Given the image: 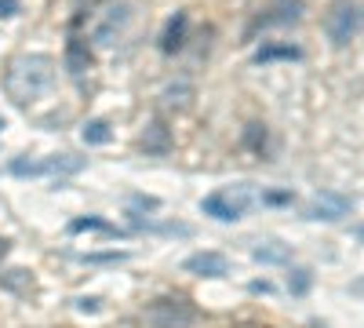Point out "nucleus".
Listing matches in <instances>:
<instances>
[{"label": "nucleus", "mask_w": 364, "mask_h": 328, "mask_svg": "<svg viewBox=\"0 0 364 328\" xmlns=\"http://www.w3.org/2000/svg\"><path fill=\"white\" fill-rule=\"evenodd\" d=\"M84 168V157H73V154H63V157H48V171L55 175H73Z\"/></svg>", "instance_id": "obj_16"}, {"label": "nucleus", "mask_w": 364, "mask_h": 328, "mask_svg": "<svg viewBox=\"0 0 364 328\" xmlns=\"http://www.w3.org/2000/svg\"><path fill=\"white\" fill-rule=\"evenodd\" d=\"M288 255H291V248L284 241H262L255 248V259L259 263H288Z\"/></svg>", "instance_id": "obj_14"}, {"label": "nucleus", "mask_w": 364, "mask_h": 328, "mask_svg": "<svg viewBox=\"0 0 364 328\" xmlns=\"http://www.w3.org/2000/svg\"><path fill=\"white\" fill-rule=\"evenodd\" d=\"M182 270L197 274V277H223V274H230V259L223 252H197L182 263Z\"/></svg>", "instance_id": "obj_8"}, {"label": "nucleus", "mask_w": 364, "mask_h": 328, "mask_svg": "<svg viewBox=\"0 0 364 328\" xmlns=\"http://www.w3.org/2000/svg\"><path fill=\"white\" fill-rule=\"evenodd\" d=\"M357 237H360V241H364V226H360V230H357Z\"/></svg>", "instance_id": "obj_26"}, {"label": "nucleus", "mask_w": 364, "mask_h": 328, "mask_svg": "<svg viewBox=\"0 0 364 328\" xmlns=\"http://www.w3.org/2000/svg\"><path fill=\"white\" fill-rule=\"evenodd\" d=\"M11 171L15 175H44L48 161H26V157H18V161H11Z\"/></svg>", "instance_id": "obj_17"}, {"label": "nucleus", "mask_w": 364, "mask_h": 328, "mask_svg": "<svg viewBox=\"0 0 364 328\" xmlns=\"http://www.w3.org/2000/svg\"><path fill=\"white\" fill-rule=\"evenodd\" d=\"M18 11V0H0V18H11Z\"/></svg>", "instance_id": "obj_21"}, {"label": "nucleus", "mask_w": 364, "mask_h": 328, "mask_svg": "<svg viewBox=\"0 0 364 328\" xmlns=\"http://www.w3.org/2000/svg\"><path fill=\"white\" fill-rule=\"evenodd\" d=\"M248 204H252V190L240 183V186H226V190H215V194H208L200 201L204 208V216L211 219H219V223H237L240 216L248 212Z\"/></svg>", "instance_id": "obj_3"}, {"label": "nucleus", "mask_w": 364, "mask_h": 328, "mask_svg": "<svg viewBox=\"0 0 364 328\" xmlns=\"http://www.w3.org/2000/svg\"><path fill=\"white\" fill-rule=\"evenodd\" d=\"M128 22H132V4H113V8H106V15L95 22V44L99 48H113L117 44V37L128 29Z\"/></svg>", "instance_id": "obj_5"}, {"label": "nucleus", "mask_w": 364, "mask_h": 328, "mask_svg": "<svg viewBox=\"0 0 364 328\" xmlns=\"http://www.w3.org/2000/svg\"><path fill=\"white\" fill-rule=\"evenodd\" d=\"M66 66H70L73 77H80V73L91 66V51H87V44H84L80 37H73L70 48H66Z\"/></svg>", "instance_id": "obj_12"}, {"label": "nucleus", "mask_w": 364, "mask_h": 328, "mask_svg": "<svg viewBox=\"0 0 364 328\" xmlns=\"http://www.w3.org/2000/svg\"><path fill=\"white\" fill-rule=\"evenodd\" d=\"M193 84L190 80H171L164 92H161V110L168 113H182V110H190L193 106Z\"/></svg>", "instance_id": "obj_10"}, {"label": "nucleus", "mask_w": 364, "mask_h": 328, "mask_svg": "<svg viewBox=\"0 0 364 328\" xmlns=\"http://www.w3.org/2000/svg\"><path fill=\"white\" fill-rule=\"evenodd\" d=\"M306 285H310V270H295V281H291V288H295V292H306Z\"/></svg>", "instance_id": "obj_20"}, {"label": "nucleus", "mask_w": 364, "mask_h": 328, "mask_svg": "<svg viewBox=\"0 0 364 328\" xmlns=\"http://www.w3.org/2000/svg\"><path fill=\"white\" fill-rule=\"evenodd\" d=\"M0 285H4V288H33V274H29V270H11L8 277H0Z\"/></svg>", "instance_id": "obj_18"}, {"label": "nucleus", "mask_w": 364, "mask_h": 328, "mask_svg": "<svg viewBox=\"0 0 364 328\" xmlns=\"http://www.w3.org/2000/svg\"><path fill=\"white\" fill-rule=\"evenodd\" d=\"M0 128H4V121H0Z\"/></svg>", "instance_id": "obj_28"}, {"label": "nucleus", "mask_w": 364, "mask_h": 328, "mask_svg": "<svg viewBox=\"0 0 364 328\" xmlns=\"http://www.w3.org/2000/svg\"><path fill=\"white\" fill-rule=\"evenodd\" d=\"M357 26H360V11L353 0H336L328 8V18H324V33L336 48H346L353 37H357Z\"/></svg>", "instance_id": "obj_4"}, {"label": "nucleus", "mask_w": 364, "mask_h": 328, "mask_svg": "<svg viewBox=\"0 0 364 328\" xmlns=\"http://www.w3.org/2000/svg\"><path fill=\"white\" fill-rule=\"evenodd\" d=\"M70 230H73V233H80V230H102V233H113V226L102 223V219H73Z\"/></svg>", "instance_id": "obj_19"}, {"label": "nucleus", "mask_w": 364, "mask_h": 328, "mask_svg": "<svg viewBox=\"0 0 364 328\" xmlns=\"http://www.w3.org/2000/svg\"><path fill=\"white\" fill-rule=\"evenodd\" d=\"M84 142L87 146H106L109 139H113V128H109V121H102V117H95V121H87L84 125Z\"/></svg>", "instance_id": "obj_13"}, {"label": "nucleus", "mask_w": 364, "mask_h": 328, "mask_svg": "<svg viewBox=\"0 0 364 328\" xmlns=\"http://www.w3.org/2000/svg\"><path fill=\"white\" fill-rule=\"evenodd\" d=\"M302 0H269L266 4V11L255 18V26H252V33L255 29H269V26H291V22H299L302 18Z\"/></svg>", "instance_id": "obj_7"}, {"label": "nucleus", "mask_w": 364, "mask_h": 328, "mask_svg": "<svg viewBox=\"0 0 364 328\" xmlns=\"http://www.w3.org/2000/svg\"><path fill=\"white\" fill-rule=\"evenodd\" d=\"M51 80H55V63H51L48 55H22V58H15L11 70H8V77H4L8 95H11L18 106L41 99L48 88H51Z\"/></svg>", "instance_id": "obj_1"}, {"label": "nucleus", "mask_w": 364, "mask_h": 328, "mask_svg": "<svg viewBox=\"0 0 364 328\" xmlns=\"http://www.w3.org/2000/svg\"><path fill=\"white\" fill-rule=\"evenodd\" d=\"M139 146L149 154V157H164V154H171V146H175V139H171V128L164 125V121H149L146 125V132L139 135Z\"/></svg>", "instance_id": "obj_9"}, {"label": "nucleus", "mask_w": 364, "mask_h": 328, "mask_svg": "<svg viewBox=\"0 0 364 328\" xmlns=\"http://www.w3.org/2000/svg\"><path fill=\"white\" fill-rule=\"evenodd\" d=\"M350 208H353L350 197H343V194H336V190H321V194L310 201V208H306V219L339 223L343 216H350Z\"/></svg>", "instance_id": "obj_6"}, {"label": "nucleus", "mask_w": 364, "mask_h": 328, "mask_svg": "<svg viewBox=\"0 0 364 328\" xmlns=\"http://www.w3.org/2000/svg\"><path fill=\"white\" fill-rule=\"evenodd\" d=\"M248 142H252V146H259V142H266V132H262L259 125H252V132H248Z\"/></svg>", "instance_id": "obj_23"}, {"label": "nucleus", "mask_w": 364, "mask_h": 328, "mask_svg": "<svg viewBox=\"0 0 364 328\" xmlns=\"http://www.w3.org/2000/svg\"><path fill=\"white\" fill-rule=\"evenodd\" d=\"M302 51L295 48V44H266V48H259V55H255V63H273V58H299Z\"/></svg>", "instance_id": "obj_15"}, {"label": "nucleus", "mask_w": 364, "mask_h": 328, "mask_svg": "<svg viewBox=\"0 0 364 328\" xmlns=\"http://www.w3.org/2000/svg\"><path fill=\"white\" fill-rule=\"evenodd\" d=\"M77 310H87V314H95V310H99V300H77Z\"/></svg>", "instance_id": "obj_24"}, {"label": "nucleus", "mask_w": 364, "mask_h": 328, "mask_svg": "<svg viewBox=\"0 0 364 328\" xmlns=\"http://www.w3.org/2000/svg\"><path fill=\"white\" fill-rule=\"evenodd\" d=\"M262 201H266V204H288L291 194H262Z\"/></svg>", "instance_id": "obj_22"}, {"label": "nucleus", "mask_w": 364, "mask_h": 328, "mask_svg": "<svg viewBox=\"0 0 364 328\" xmlns=\"http://www.w3.org/2000/svg\"><path fill=\"white\" fill-rule=\"evenodd\" d=\"M84 4H95V0H84Z\"/></svg>", "instance_id": "obj_27"}, {"label": "nucleus", "mask_w": 364, "mask_h": 328, "mask_svg": "<svg viewBox=\"0 0 364 328\" xmlns=\"http://www.w3.org/2000/svg\"><path fill=\"white\" fill-rule=\"evenodd\" d=\"M8 252H11V241H8V237H0V263H4Z\"/></svg>", "instance_id": "obj_25"}, {"label": "nucleus", "mask_w": 364, "mask_h": 328, "mask_svg": "<svg viewBox=\"0 0 364 328\" xmlns=\"http://www.w3.org/2000/svg\"><path fill=\"white\" fill-rule=\"evenodd\" d=\"M186 26H190L186 11H178V15L164 26V37H161V51H164V55H175L182 44H186Z\"/></svg>", "instance_id": "obj_11"}, {"label": "nucleus", "mask_w": 364, "mask_h": 328, "mask_svg": "<svg viewBox=\"0 0 364 328\" xmlns=\"http://www.w3.org/2000/svg\"><path fill=\"white\" fill-rule=\"evenodd\" d=\"M146 328H190L197 324V307L190 300H182V295H161L146 307Z\"/></svg>", "instance_id": "obj_2"}]
</instances>
